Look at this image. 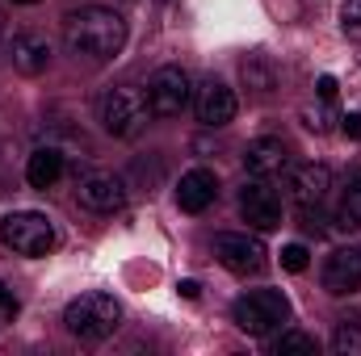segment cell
<instances>
[{"mask_svg": "<svg viewBox=\"0 0 361 356\" xmlns=\"http://www.w3.org/2000/svg\"><path fill=\"white\" fill-rule=\"evenodd\" d=\"M63 42L76 59L85 63H109L122 46H126V21L122 13L114 8H101V4H89V8H76L68 21H63Z\"/></svg>", "mask_w": 361, "mask_h": 356, "instance_id": "6da1fadb", "label": "cell"}, {"mask_svg": "<svg viewBox=\"0 0 361 356\" xmlns=\"http://www.w3.org/2000/svg\"><path fill=\"white\" fill-rule=\"evenodd\" d=\"M63 323H68V331H72L76 340H105V336H114V327L122 323V306H118V298H109V293H80V298L68 302Z\"/></svg>", "mask_w": 361, "mask_h": 356, "instance_id": "7a4b0ae2", "label": "cell"}, {"mask_svg": "<svg viewBox=\"0 0 361 356\" xmlns=\"http://www.w3.org/2000/svg\"><path fill=\"white\" fill-rule=\"evenodd\" d=\"M152 117V105H147V92L135 89V84H118L101 96V126L114 134V139H135Z\"/></svg>", "mask_w": 361, "mask_h": 356, "instance_id": "3957f363", "label": "cell"}, {"mask_svg": "<svg viewBox=\"0 0 361 356\" xmlns=\"http://www.w3.org/2000/svg\"><path fill=\"white\" fill-rule=\"evenodd\" d=\"M231 319H235V327L248 331V336H269V331H277V327L290 319V302H286L277 289H252V293L235 298Z\"/></svg>", "mask_w": 361, "mask_h": 356, "instance_id": "277c9868", "label": "cell"}, {"mask_svg": "<svg viewBox=\"0 0 361 356\" xmlns=\"http://www.w3.org/2000/svg\"><path fill=\"white\" fill-rule=\"evenodd\" d=\"M0 239L4 248H13L17 256H47L55 248V227L47 214L38 210H21V214H8L0 222Z\"/></svg>", "mask_w": 361, "mask_h": 356, "instance_id": "5b68a950", "label": "cell"}, {"mask_svg": "<svg viewBox=\"0 0 361 356\" xmlns=\"http://www.w3.org/2000/svg\"><path fill=\"white\" fill-rule=\"evenodd\" d=\"M189 96H193V84H189V72L185 68H173L169 63V68H160L147 80V105H152L156 117H177V113H185Z\"/></svg>", "mask_w": 361, "mask_h": 356, "instance_id": "8992f818", "label": "cell"}, {"mask_svg": "<svg viewBox=\"0 0 361 356\" xmlns=\"http://www.w3.org/2000/svg\"><path fill=\"white\" fill-rule=\"evenodd\" d=\"M214 256H219V265L227 268V272H235V276H257L269 265V252H265V243L257 235H231V231L214 239Z\"/></svg>", "mask_w": 361, "mask_h": 356, "instance_id": "52a82bcc", "label": "cell"}, {"mask_svg": "<svg viewBox=\"0 0 361 356\" xmlns=\"http://www.w3.org/2000/svg\"><path fill=\"white\" fill-rule=\"evenodd\" d=\"M240 214H244V222L252 231H277L281 227V197L257 177L252 184H244V193H240Z\"/></svg>", "mask_w": 361, "mask_h": 356, "instance_id": "ba28073f", "label": "cell"}, {"mask_svg": "<svg viewBox=\"0 0 361 356\" xmlns=\"http://www.w3.org/2000/svg\"><path fill=\"white\" fill-rule=\"evenodd\" d=\"M76 197L92 214H114V210L126 205V184L114 172H89V177L76 180Z\"/></svg>", "mask_w": 361, "mask_h": 356, "instance_id": "9c48e42d", "label": "cell"}, {"mask_svg": "<svg viewBox=\"0 0 361 356\" xmlns=\"http://www.w3.org/2000/svg\"><path fill=\"white\" fill-rule=\"evenodd\" d=\"M332 193V168L328 164H302L290 172V197L298 210H319Z\"/></svg>", "mask_w": 361, "mask_h": 356, "instance_id": "30bf717a", "label": "cell"}, {"mask_svg": "<svg viewBox=\"0 0 361 356\" xmlns=\"http://www.w3.org/2000/svg\"><path fill=\"white\" fill-rule=\"evenodd\" d=\"M193 109H197V122L206 126H227L235 117V92L227 89L223 80H202V89L193 92Z\"/></svg>", "mask_w": 361, "mask_h": 356, "instance_id": "8fae6325", "label": "cell"}, {"mask_svg": "<svg viewBox=\"0 0 361 356\" xmlns=\"http://www.w3.org/2000/svg\"><path fill=\"white\" fill-rule=\"evenodd\" d=\"M324 289L345 298L361 289V248H336L324 265Z\"/></svg>", "mask_w": 361, "mask_h": 356, "instance_id": "7c38bea8", "label": "cell"}, {"mask_svg": "<svg viewBox=\"0 0 361 356\" xmlns=\"http://www.w3.org/2000/svg\"><path fill=\"white\" fill-rule=\"evenodd\" d=\"M8 59H13V68H17L21 76H38V72H47V68H51V42H47V34H34V30L13 34V42H8Z\"/></svg>", "mask_w": 361, "mask_h": 356, "instance_id": "4fadbf2b", "label": "cell"}, {"mask_svg": "<svg viewBox=\"0 0 361 356\" xmlns=\"http://www.w3.org/2000/svg\"><path fill=\"white\" fill-rule=\"evenodd\" d=\"M244 168H248L252 177H261V180L281 177V172L290 168V151H286L281 139H252L248 151H244Z\"/></svg>", "mask_w": 361, "mask_h": 356, "instance_id": "5bb4252c", "label": "cell"}, {"mask_svg": "<svg viewBox=\"0 0 361 356\" xmlns=\"http://www.w3.org/2000/svg\"><path fill=\"white\" fill-rule=\"evenodd\" d=\"M214 197H219V177L214 172H206V168H193V172H185L177 184V205L185 214H202L206 205H214Z\"/></svg>", "mask_w": 361, "mask_h": 356, "instance_id": "9a60e30c", "label": "cell"}, {"mask_svg": "<svg viewBox=\"0 0 361 356\" xmlns=\"http://www.w3.org/2000/svg\"><path fill=\"white\" fill-rule=\"evenodd\" d=\"M59 177H63V155H59L55 147H38V151L30 155V164H25V180H30L34 189H51Z\"/></svg>", "mask_w": 361, "mask_h": 356, "instance_id": "2e32d148", "label": "cell"}, {"mask_svg": "<svg viewBox=\"0 0 361 356\" xmlns=\"http://www.w3.org/2000/svg\"><path fill=\"white\" fill-rule=\"evenodd\" d=\"M336 227L341 231H361V164L345 180V197H341V210H336Z\"/></svg>", "mask_w": 361, "mask_h": 356, "instance_id": "e0dca14e", "label": "cell"}, {"mask_svg": "<svg viewBox=\"0 0 361 356\" xmlns=\"http://www.w3.org/2000/svg\"><path fill=\"white\" fill-rule=\"evenodd\" d=\"M240 72H244V84H248L252 92H261V96H269L273 84H277V80H273V68L265 63V59H244Z\"/></svg>", "mask_w": 361, "mask_h": 356, "instance_id": "ac0fdd59", "label": "cell"}, {"mask_svg": "<svg viewBox=\"0 0 361 356\" xmlns=\"http://www.w3.org/2000/svg\"><path fill=\"white\" fill-rule=\"evenodd\" d=\"M332 348L341 356H361V327L353 319H345L341 327H336V336H332Z\"/></svg>", "mask_w": 361, "mask_h": 356, "instance_id": "d6986e66", "label": "cell"}, {"mask_svg": "<svg viewBox=\"0 0 361 356\" xmlns=\"http://www.w3.org/2000/svg\"><path fill=\"white\" fill-rule=\"evenodd\" d=\"M273 348H277V356H281V352H307V356H315V340H311V336H302V331H286Z\"/></svg>", "mask_w": 361, "mask_h": 356, "instance_id": "ffe728a7", "label": "cell"}, {"mask_svg": "<svg viewBox=\"0 0 361 356\" xmlns=\"http://www.w3.org/2000/svg\"><path fill=\"white\" fill-rule=\"evenodd\" d=\"M281 268H286V272H302V268H307V248H302V243L281 248Z\"/></svg>", "mask_w": 361, "mask_h": 356, "instance_id": "44dd1931", "label": "cell"}, {"mask_svg": "<svg viewBox=\"0 0 361 356\" xmlns=\"http://www.w3.org/2000/svg\"><path fill=\"white\" fill-rule=\"evenodd\" d=\"M341 17H345V25H349V30H361V0H345Z\"/></svg>", "mask_w": 361, "mask_h": 356, "instance_id": "7402d4cb", "label": "cell"}, {"mask_svg": "<svg viewBox=\"0 0 361 356\" xmlns=\"http://www.w3.org/2000/svg\"><path fill=\"white\" fill-rule=\"evenodd\" d=\"M0 314H4V319L17 314V298H13V289H4V285H0Z\"/></svg>", "mask_w": 361, "mask_h": 356, "instance_id": "603a6c76", "label": "cell"}, {"mask_svg": "<svg viewBox=\"0 0 361 356\" xmlns=\"http://www.w3.org/2000/svg\"><path fill=\"white\" fill-rule=\"evenodd\" d=\"M315 89H319V96H324V101H336V80H332V76H319V84H315Z\"/></svg>", "mask_w": 361, "mask_h": 356, "instance_id": "cb8c5ba5", "label": "cell"}, {"mask_svg": "<svg viewBox=\"0 0 361 356\" xmlns=\"http://www.w3.org/2000/svg\"><path fill=\"white\" fill-rule=\"evenodd\" d=\"M341 122H345V134L349 139H361V113H345Z\"/></svg>", "mask_w": 361, "mask_h": 356, "instance_id": "d4e9b609", "label": "cell"}, {"mask_svg": "<svg viewBox=\"0 0 361 356\" xmlns=\"http://www.w3.org/2000/svg\"><path fill=\"white\" fill-rule=\"evenodd\" d=\"M177 289H180V298H197L202 285H197V281H177Z\"/></svg>", "mask_w": 361, "mask_h": 356, "instance_id": "484cf974", "label": "cell"}, {"mask_svg": "<svg viewBox=\"0 0 361 356\" xmlns=\"http://www.w3.org/2000/svg\"><path fill=\"white\" fill-rule=\"evenodd\" d=\"M17 4H34V0H17Z\"/></svg>", "mask_w": 361, "mask_h": 356, "instance_id": "4316f807", "label": "cell"}, {"mask_svg": "<svg viewBox=\"0 0 361 356\" xmlns=\"http://www.w3.org/2000/svg\"><path fill=\"white\" fill-rule=\"evenodd\" d=\"M0 38H4V21H0Z\"/></svg>", "mask_w": 361, "mask_h": 356, "instance_id": "83f0119b", "label": "cell"}]
</instances>
